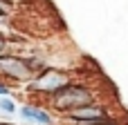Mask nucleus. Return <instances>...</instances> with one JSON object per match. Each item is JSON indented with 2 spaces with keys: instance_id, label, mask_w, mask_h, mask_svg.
<instances>
[{
  "instance_id": "6e6552de",
  "label": "nucleus",
  "mask_w": 128,
  "mask_h": 125,
  "mask_svg": "<svg viewBox=\"0 0 128 125\" xmlns=\"http://www.w3.org/2000/svg\"><path fill=\"white\" fill-rule=\"evenodd\" d=\"M7 94H9V87H7V85L0 81V98H2V96H7Z\"/></svg>"
},
{
  "instance_id": "7ed1b4c3",
  "label": "nucleus",
  "mask_w": 128,
  "mask_h": 125,
  "mask_svg": "<svg viewBox=\"0 0 128 125\" xmlns=\"http://www.w3.org/2000/svg\"><path fill=\"white\" fill-rule=\"evenodd\" d=\"M68 85H70V76H68V72L47 67L43 74H38V76L32 81L29 89H32V92H43V94H50V96H52V94L61 92L63 87H68Z\"/></svg>"
},
{
  "instance_id": "f03ea898",
  "label": "nucleus",
  "mask_w": 128,
  "mask_h": 125,
  "mask_svg": "<svg viewBox=\"0 0 128 125\" xmlns=\"http://www.w3.org/2000/svg\"><path fill=\"white\" fill-rule=\"evenodd\" d=\"M47 67L38 58H18V56H0V74L14 81H29L34 72H45Z\"/></svg>"
},
{
  "instance_id": "1a4fd4ad",
  "label": "nucleus",
  "mask_w": 128,
  "mask_h": 125,
  "mask_svg": "<svg viewBox=\"0 0 128 125\" xmlns=\"http://www.w3.org/2000/svg\"><path fill=\"white\" fill-rule=\"evenodd\" d=\"M4 49H7V40H4V36L0 34V56L4 54Z\"/></svg>"
},
{
  "instance_id": "9b49d317",
  "label": "nucleus",
  "mask_w": 128,
  "mask_h": 125,
  "mask_svg": "<svg viewBox=\"0 0 128 125\" xmlns=\"http://www.w3.org/2000/svg\"><path fill=\"white\" fill-rule=\"evenodd\" d=\"M0 125H4V123H0Z\"/></svg>"
},
{
  "instance_id": "20e7f679",
  "label": "nucleus",
  "mask_w": 128,
  "mask_h": 125,
  "mask_svg": "<svg viewBox=\"0 0 128 125\" xmlns=\"http://www.w3.org/2000/svg\"><path fill=\"white\" fill-rule=\"evenodd\" d=\"M63 116H65L68 121L76 123V125H88V123H92V121H99V119H108L110 112H108L106 107L92 103V105H86V107L72 110V112H68V114H63Z\"/></svg>"
},
{
  "instance_id": "39448f33",
  "label": "nucleus",
  "mask_w": 128,
  "mask_h": 125,
  "mask_svg": "<svg viewBox=\"0 0 128 125\" xmlns=\"http://www.w3.org/2000/svg\"><path fill=\"white\" fill-rule=\"evenodd\" d=\"M20 114H22L25 119H29V121H34V123H38V125H52V116H50L45 110H40V107L25 105V107H20Z\"/></svg>"
},
{
  "instance_id": "423d86ee",
  "label": "nucleus",
  "mask_w": 128,
  "mask_h": 125,
  "mask_svg": "<svg viewBox=\"0 0 128 125\" xmlns=\"http://www.w3.org/2000/svg\"><path fill=\"white\" fill-rule=\"evenodd\" d=\"M0 110H2V112H7V114H14V112H16V105H14V101H11V98L2 96V98H0Z\"/></svg>"
},
{
  "instance_id": "0eeeda50",
  "label": "nucleus",
  "mask_w": 128,
  "mask_h": 125,
  "mask_svg": "<svg viewBox=\"0 0 128 125\" xmlns=\"http://www.w3.org/2000/svg\"><path fill=\"white\" fill-rule=\"evenodd\" d=\"M11 9H14V4H11L9 0H0V11H2V13H9Z\"/></svg>"
},
{
  "instance_id": "9d476101",
  "label": "nucleus",
  "mask_w": 128,
  "mask_h": 125,
  "mask_svg": "<svg viewBox=\"0 0 128 125\" xmlns=\"http://www.w3.org/2000/svg\"><path fill=\"white\" fill-rule=\"evenodd\" d=\"M4 16H7V13H2V11H0V22H2V20H4Z\"/></svg>"
},
{
  "instance_id": "f257e3e1",
  "label": "nucleus",
  "mask_w": 128,
  "mask_h": 125,
  "mask_svg": "<svg viewBox=\"0 0 128 125\" xmlns=\"http://www.w3.org/2000/svg\"><path fill=\"white\" fill-rule=\"evenodd\" d=\"M92 103H94V92L79 83H70L61 92L52 94V107L58 110L61 114H68L72 110H79V107H86Z\"/></svg>"
}]
</instances>
